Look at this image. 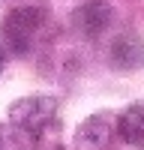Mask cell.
Returning a JSON list of instances; mask_svg holds the SVG:
<instances>
[{"label":"cell","mask_w":144,"mask_h":150,"mask_svg":"<svg viewBox=\"0 0 144 150\" xmlns=\"http://www.w3.org/2000/svg\"><path fill=\"white\" fill-rule=\"evenodd\" d=\"M42 24H45L42 9H36V6H18V9H12L9 15L3 18V39L12 48V54L27 57L33 51L36 39H39V33H42Z\"/></svg>","instance_id":"6da1fadb"},{"label":"cell","mask_w":144,"mask_h":150,"mask_svg":"<svg viewBox=\"0 0 144 150\" xmlns=\"http://www.w3.org/2000/svg\"><path fill=\"white\" fill-rule=\"evenodd\" d=\"M0 150H18V144H15V135H12L9 123H3V120H0Z\"/></svg>","instance_id":"8992f818"},{"label":"cell","mask_w":144,"mask_h":150,"mask_svg":"<svg viewBox=\"0 0 144 150\" xmlns=\"http://www.w3.org/2000/svg\"><path fill=\"white\" fill-rule=\"evenodd\" d=\"M3 69H6V51H3V45H0V75H3Z\"/></svg>","instance_id":"52a82bcc"},{"label":"cell","mask_w":144,"mask_h":150,"mask_svg":"<svg viewBox=\"0 0 144 150\" xmlns=\"http://www.w3.org/2000/svg\"><path fill=\"white\" fill-rule=\"evenodd\" d=\"M111 21H114V9L105 0H87L72 12V27L87 39H96L99 33H105L111 27Z\"/></svg>","instance_id":"3957f363"},{"label":"cell","mask_w":144,"mask_h":150,"mask_svg":"<svg viewBox=\"0 0 144 150\" xmlns=\"http://www.w3.org/2000/svg\"><path fill=\"white\" fill-rule=\"evenodd\" d=\"M114 135H117V123L111 114H90L87 120L78 123L72 144L78 150H108Z\"/></svg>","instance_id":"7a4b0ae2"},{"label":"cell","mask_w":144,"mask_h":150,"mask_svg":"<svg viewBox=\"0 0 144 150\" xmlns=\"http://www.w3.org/2000/svg\"><path fill=\"white\" fill-rule=\"evenodd\" d=\"M117 135L132 147H144V102H132L117 120Z\"/></svg>","instance_id":"5b68a950"},{"label":"cell","mask_w":144,"mask_h":150,"mask_svg":"<svg viewBox=\"0 0 144 150\" xmlns=\"http://www.w3.org/2000/svg\"><path fill=\"white\" fill-rule=\"evenodd\" d=\"M111 66H117L120 72H132L144 66V39L135 33H120L111 42Z\"/></svg>","instance_id":"277c9868"}]
</instances>
